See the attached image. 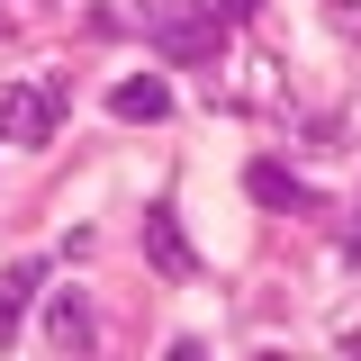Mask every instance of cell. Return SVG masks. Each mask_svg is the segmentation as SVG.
Returning a JSON list of instances; mask_svg holds the SVG:
<instances>
[{"label":"cell","mask_w":361,"mask_h":361,"mask_svg":"<svg viewBox=\"0 0 361 361\" xmlns=\"http://www.w3.org/2000/svg\"><path fill=\"white\" fill-rule=\"evenodd\" d=\"M37 289H45V262H18L9 280H0V343L18 334V316H27V298H37Z\"/></svg>","instance_id":"obj_8"},{"label":"cell","mask_w":361,"mask_h":361,"mask_svg":"<svg viewBox=\"0 0 361 361\" xmlns=\"http://www.w3.org/2000/svg\"><path fill=\"white\" fill-rule=\"evenodd\" d=\"M325 27H334L343 45H361V0H325Z\"/></svg>","instance_id":"obj_9"},{"label":"cell","mask_w":361,"mask_h":361,"mask_svg":"<svg viewBox=\"0 0 361 361\" xmlns=\"http://www.w3.org/2000/svg\"><path fill=\"white\" fill-rule=\"evenodd\" d=\"M343 262L361 271V208H353V226H343Z\"/></svg>","instance_id":"obj_12"},{"label":"cell","mask_w":361,"mask_h":361,"mask_svg":"<svg viewBox=\"0 0 361 361\" xmlns=\"http://www.w3.org/2000/svg\"><path fill=\"white\" fill-rule=\"evenodd\" d=\"M334 353H343V361H361V307L343 316V325H334Z\"/></svg>","instance_id":"obj_10"},{"label":"cell","mask_w":361,"mask_h":361,"mask_svg":"<svg viewBox=\"0 0 361 361\" xmlns=\"http://www.w3.org/2000/svg\"><path fill=\"white\" fill-rule=\"evenodd\" d=\"M73 118V73H18L0 90V145H54V127Z\"/></svg>","instance_id":"obj_2"},{"label":"cell","mask_w":361,"mask_h":361,"mask_svg":"<svg viewBox=\"0 0 361 361\" xmlns=\"http://www.w3.org/2000/svg\"><path fill=\"white\" fill-rule=\"evenodd\" d=\"M217 18H226V27H253V18H262V0H217Z\"/></svg>","instance_id":"obj_11"},{"label":"cell","mask_w":361,"mask_h":361,"mask_svg":"<svg viewBox=\"0 0 361 361\" xmlns=\"http://www.w3.org/2000/svg\"><path fill=\"white\" fill-rule=\"evenodd\" d=\"M145 37H154V54H172V63H208V73L226 63L217 0H145Z\"/></svg>","instance_id":"obj_1"},{"label":"cell","mask_w":361,"mask_h":361,"mask_svg":"<svg viewBox=\"0 0 361 361\" xmlns=\"http://www.w3.org/2000/svg\"><path fill=\"white\" fill-rule=\"evenodd\" d=\"M208 109H289V82L262 45H235L217 73H208Z\"/></svg>","instance_id":"obj_3"},{"label":"cell","mask_w":361,"mask_h":361,"mask_svg":"<svg viewBox=\"0 0 361 361\" xmlns=\"http://www.w3.org/2000/svg\"><path fill=\"white\" fill-rule=\"evenodd\" d=\"M145 262L163 271V280H199V253H190V235H180L172 199H154V208H145Z\"/></svg>","instance_id":"obj_5"},{"label":"cell","mask_w":361,"mask_h":361,"mask_svg":"<svg viewBox=\"0 0 361 361\" xmlns=\"http://www.w3.org/2000/svg\"><path fill=\"white\" fill-rule=\"evenodd\" d=\"M109 109H118L127 127H154V118H172V82L135 73V82H118V90H109Z\"/></svg>","instance_id":"obj_7"},{"label":"cell","mask_w":361,"mask_h":361,"mask_svg":"<svg viewBox=\"0 0 361 361\" xmlns=\"http://www.w3.org/2000/svg\"><path fill=\"white\" fill-rule=\"evenodd\" d=\"M163 361H208V343H190V334H180V343H172Z\"/></svg>","instance_id":"obj_13"},{"label":"cell","mask_w":361,"mask_h":361,"mask_svg":"<svg viewBox=\"0 0 361 361\" xmlns=\"http://www.w3.org/2000/svg\"><path fill=\"white\" fill-rule=\"evenodd\" d=\"M45 343H54L63 361L90 353V298L82 289H54V298H45Z\"/></svg>","instance_id":"obj_6"},{"label":"cell","mask_w":361,"mask_h":361,"mask_svg":"<svg viewBox=\"0 0 361 361\" xmlns=\"http://www.w3.org/2000/svg\"><path fill=\"white\" fill-rule=\"evenodd\" d=\"M244 190L262 199L271 217H325V199H316V190H307V180H298V172H289V163H271V154H262V163H253V172H244Z\"/></svg>","instance_id":"obj_4"}]
</instances>
